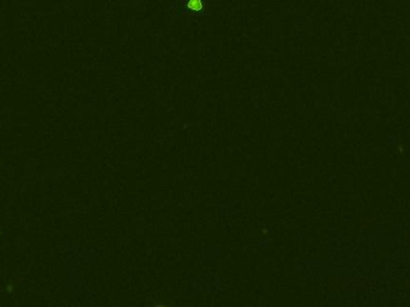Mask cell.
Instances as JSON below:
<instances>
[{
	"label": "cell",
	"instance_id": "1",
	"mask_svg": "<svg viewBox=\"0 0 410 307\" xmlns=\"http://www.w3.org/2000/svg\"><path fill=\"white\" fill-rule=\"evenodd\" d=\"M181 10L182 13L192 12L196 15H202L205 10L204 0H181Z\"/></svg>",
	"mask_w": 410,
	"mask_h": 307
}]
</instances>
